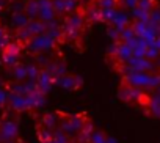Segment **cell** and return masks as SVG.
Instances as JSON below:
<instances>
[{
  "instance_id": "obj_13",
  "label": "cell",
  "mask_w": 160,
  "mask_h": 143,
  "mask_svg": "<svg viewBox=\"0 0 160 143\" xmlns=\"http://www.w3.org/2000/svg\"><path fill=\"white\" fill-rule=\"evenodd\" d=\"M155 60H157V68H158V69H160V55H158V57H157V58H155Z\"/></svg>"
},
{
  "instance_id": "obj_7",
  "label": "cell",
  "mask_w": 160,
  "mask_h": 143,
  "mask_svg": "<svg viewBox=\"0 0 160 143\" xmlns=\"http://www.w3.org/2000/svg\"><path fill=\"white\" fill-rule=\"evenodd\" d=\"M107 137L108 135L102 129H96L94 127V130L90 135V143H107Z\"/></svg>"
},
{
  "instance_id": "obj_2",
  "label": "cell",
  "mask_w": 160,
  "mask_h": 143,
  "mask_svg": "<svg viewBox=\"0 0 160 143\" xmlns=\"http://www.w3.org/2000/svg\"><path fill=\"white\" fill-rule=\"evenodd\" d=\"M58 84L63 87V88H68V90H77L80 88V85H82V79L77 77V76H63L61 79H58Z\"/></svg>"
},
{
  "instance_id": "obj_4",
  "label": "cell",
  "mask_w": 160,
  "mask_h": 143,
  "mask_svg": "<svg viewBox=\"0 0 160 143\" xmlns=\"http://www.w3.org/2000/svg\"><path fill=\"white\" fill-rule=\"evenodd\" d=\"M88 120H90V116H88V113H85V112L71 115V124H72V127H74V130H75V135H77V132H78L80 129L87 124Z\"/></svg>"
},
{
  "instance_id": "obj_1",
  "label": "cell",
  "mask_w": 160,
  "mask_h": 143,
  "mask_svg": "<svg viewBox=\"0 0 160 143\" xmlns=\"http://www.w3.org/2000/svg\"><path fill=\"white\" fill-rule=\"evenodd\" d=\"M24 44L21 41H10L3 49H2V60L8 66H16L19 61V57L22 54Z\"/></svg>"
},
{
  "instance_id": "obj_12",
  "label": "cell",
  "mask_w": 160,
  "mask_h": 143,
  "mask_svg": "<svg viewBox=\"0 0 160 143\" xmlns=\"http://www.w3.org/2000/svg\"><path fill=\"white\" fill-rule=\"evenodd\" d=\"M5 101H7V94L0 90V105H3L5 104Z\"/></svg>"
},
{
  "instance_id": "obj_14",
  "label": "cell",
  "mask_w": 160,
  "mask_h": 143,
  "mask_svg": "<svg viewBox=\"0 0 160 143\" xmlns=\"http://www.w3.org/2000/svg\"><path fill=\"white\" fill-rule=\"evenodd\" d=\"M72 143H90V140H85V141H72Z\"/></svg>"
},
{
  "instance_id": "obj_15",
  "label": "cell",
  "mask_w": 160,
  "mask_h": 143,
  "mask_svg": "<svg viewBox=\"0 0 160 143\" xmlns=\"http://www.w3.org/2000/svg\"><path fill=\"white\" fill-rule=\"evenodd\" d=\"M18 143H25V141H22L21 138H18Z\"/></svg>"
},
{
  "instance_id": "obj_6",
  "label": "cell",
  "mask_w": 160,
  "mask_h": 143,
  "mask_svg": "<svg viewBox=\"0 0 160 143\" xmlns=\"http://www.w3.org/2000/svg\"><path fill=\"white\" fill-rule=\"evenodd\" d=\"M24 13L28 16V19H38V14H39V3H38V0H28L25 8H24Z\"/></svg>"
},
{
  "instance_id": "obj_5",
  "label": "cell",
  "mask_w": 160,
  "mask_h": 143,
  "mask_svg": "<svg viewBox=\"0 0 160 143\" xmlns=\"http://www.w3.org/2000/svg\"><path fill=\"white\" fill-rule=\"evenodd\" d=\"M36 134H38V138H39L41 143L50 141V140L53 138V130L49 129V127H46V126L41 124V123H38V126H36Z\"/></svg>"
},
{
  "instance_id": "obj_11",
  "label": "cell",
  "mask_w": 160,
  "mask_h": 143,
  "mask_svg": "<svg viewBox=\"0 0 160 143\" xmlns=\"http://www.w3.org/2000/svg\"><path fill=\"white\" fill-rule=\"evenodd\" d=\"M118 2H121L122 7L127 8V10H132V8H135L138 5V0H118Z\"/></svg>"
},
{
  "instance_id": "obj_3",
  "label": "cell",
  "mask_w": 160,
  "mask_h": 143,
  "mask_svg": "<svg viewBox=\"0 0 160 143\" xmlns=\"http://www.w3.org/2000/svg\"><path fill=\"white\" fill-rule=\"evenodd\" d=\"M39 123H41V124H44L46 127H49V129L55 130V129L60 126V113H58V112L46 113V115L41 118V121H39Z\"/></svg>"
},
{
  "instance_id": "obj_10",
  "label": "cell",
  "mask_w": 160,
  "mask_h": 143,
  "mask_svg": "<svg viewBox=\"0 0 160 143\" xmlns=\"http://www.w3.org/2000/svg\"><path fill=\"white\" fill-rule=\"evenodd\" d=\"M52 7H53L57 16L66 14V0H52Z\"/></svg>"
},
{
  "instance_id": "obj_8",
  "label": "cell",
  "mask_w": 160,
  "mask_h": 143,
  "mask_svg": "<svg viewBox=\"0 0 160 143\" xmlns=\"http://www.w3.org/2000/svg\"><path fill=\"white\" fill-rule=\"evenodd\" d=\"M91 3L101 10H110V8H116L118 0H91Z\"/></svg>"
},
{
  "instance_id": "obj_9",
  "label": "cell",
  "mask_w": 160,
  "mask_h": 143,
  "mask_svg": "<svg viewBox=\"0 0 160 143\" xmlns=\"http://www.w3.org/2000/svg\"><path fill=\"white\" fill-rule=\"evenodd\" d=\"M158 3L155 2V0H138V5L137 7H140L141 10H144L148 14H151V11L157 7Z\"/></svg>"
}]
</instances>
